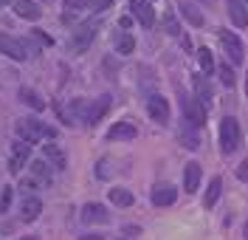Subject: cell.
I'll return each instance as SVG.
<instances>
[{
  "label": "cell",
  "instance_id": "6da1fadb",
  "mask_svg": "<svg viewBox=\"0 0 248 240\" xmlns=\"http://www.w3.org/2000/svg\"><path fill=\"white\" fill-rule=\"evenodd\" d=\"M17 136H20V142H26V144H37L43 139H54L57 130L43 125V122H37V119H20L17 122Z\"/></svg>",
  "mask_w": 248,
  "mask_h": 240
},
{
  "label": "cell",
  "instance_id": "7a4b0ae2",
  "mask_svg": "<svg viewBox=\"0 0 248 240\" xmlns=\"http://www.w3.org/2000/svg\"><path fill=\"white\" fill-rule=\"evenodd\" d=\"M237 147H240V122L226 116L220 122V150L223 153H234Z\"/></svg>",
  "mask_w": 248,
  "mask_h": 240
},
{
  "label": "cell",
  "instance_id": "3957f363",
  "mask_svg": "<svg viewBox=\"0 0 248 240\" xmlns=\"http://www.w3.org/2000/svg\"><path fill=\"white\" fill-rule=\"evenodd\" d=\"M181 108H184V119L195 128H203L206 125V105L195 96H181Z\"/></svg>",
  "mask_w": 248,
  "mask_h": 240
},
{
  "label": "cell",
  "instance_id": "277c9868",
  "mask_svg": "<svg viewBox=\"0 0 248 240\" xmlns=\"http://www.w3.org/2000/svg\"><path fill=\"white\" fill-rule=\"evenodd\" d=\"M217 37H220V43H223V51H226V57H229L232 63H243V57H246V48H243V40H240V34L226 32V29H217Z\"/></svg>",
  "mask_w": 248,
  "mask_h": 240
},
{
  "label": "cell",
  "instance_id": "5b68a950",
  "mask_svg": "<svg viewBox=\"0 0 248 240\" xmlns=\"http://www.w3.org/2000/svg\"><path fill=\"white\" fill-rule=\"evenodd\" d=\"M0 54H3V57H9V60L23 63V60H29V46H26L23 40L12 37V34L0 32Z\"/></svg>",
  "mask_w": 248,
  "mask_h": 240
},
{
  "label": "cell",
  "instance_id": "8992f818",
  "mask_svg": "<svg viewBox=\"0 0 248 240\" xmlns=\"http://www.w3.org/2000/svg\"><path fill=\"white\" fill-rule=\"evenodd\" d=\"M147 113H150V119L158 122V125H167L170 122V102L164 99V96H150L147 99Z\"/></svg>",
  "mask_w": 248,
  "mask_h": 240
},
{
  "label": "cell",
  "instance_id": "52a82bcc",
  "mask_svg": "<svg viewBox=\"0 0 248 240\" xmlns=\"http://www.w3.org/2000/svg\"><path fill=\"white\" fill-rule=\"evenodd\" d=\"M29 159H31V144L17 142L15 147H12V156H9V173H12V176H17V173L29 164Z\"/></svg>",
  "mask_w": 248,
  "mask_h": 240
},
{
  "label": "cell",
  "instance_id": "ba28073f",
  "mask_svg": "<svg viewBox=\"0 0 248 240\" xmlns=\"http://www.w3.org/2000/svg\"><path fill=\"white\" fill-rule=\"evenodd\" d=\"M130 15L136 17L144 29H150L155 23V12L150 6V0H130Z\"/></svg>",
  "mask_w": 248,
  "mask_h": 240
},
{
  "label": "cell",
  "instance_id": "9c48e42d",
  "mask_svg": "<svg viewBox=\"0 0 248 240\" xmlns=\"http://www.w3.org/2000/svg\"><path fill=\"white\" fill-rule=\"evenodd\" d=\"M96 29H99V23L93 20V23H82L77 32H74V40H71V48L74 51H82V48L91 46V40L96 37Z\"/></svg>",
  "mask_w": 248,
  "mask_h": 240
},
{
  "label": "cell",
  "instance_id": "30bf717a",
  "mask_svg": "<svg viewBox=\"0 0 248 240\" xmlns=\"http://www.w3.org/2000/svg\"><path fill=\"white\" fill-rule=\"evenodd\" d=\"M68 12H105L113 6V0H62Z\"/></svg>",
  "mask_w": 248,
  "mask_h": 240
},
{
  "label": "cell",
  "instance_id": "8fae6325",
  "mask_svg": "<svg viewBox=\"0 0 248 240\" xmlns=\"http://www.w3.org/2000/svg\"><path fill=\"white\" fill-rule=\"evenodd\" d=\"M110 221V215H108V209L102 207V204H85L82 207V224H108Z\"/></svg>",
  "mask_w": 248,
  "mask_h": 240
},
{
  "label": "cell",
  "instance_id": "7c38bea8",
  "mask_svg": "<svg viewBox=\"0 0 248 240\" xmlns=\"http://www.w3.org/2000/svg\"><path fill=\"white\" fill-rule=\"evenodd\" d=\"M136 136H139V130H136L133 122H116V125L108 130L110 142H130V139H136Z\"/></svg>",
  "mask_w": 248,
  "mask_h": 240
},
{
  "label": "cell",
  "instance_id": "4fadbf2b",
  "mask_svg": "<svg viewBox=\"0 0 248 240\" xmlns=\"http://www.w3.org/2000/svg\"><path fill=\"white\" fill-rule=\"evenodd\" d=\"M178 201V190L172 184H158L153 190V204L155 207H172Z\"/></svg>",
  "mask_w": 248,
  "mask_h": 240
},
{
  "label": "cell",
  "instance_id": "5bb4252c",
  "mask_svg": "<svg viewBox=\"0 0 248 240\" xmlns=\"http://www.w3.org/2000/svg\"><path fill=\"white\" fill-rule=\"evenodd\" d=\"M201 178H203V167L198 164V161H189L186 170H184V190L195 192L198 187H201Z\"/></svg>",
  "mask_w": 248,
  "mask_h": 240
},
{
  "label": "cell",
  "instance_id": "9a60e30c",
  "mask_svg": "<svg viewBox=\"0 0 248 240\" xmlns=\"http://www.w3.org/2000/svg\"><path fill=\"white\" fill-rule=\"evenodd\" d=\"M31 178H37V181H40V187H48V184L54 181V173H51V164H48L46 159L31 161Z\"/></svg>",
  "mask_w": 248,
  "mask_h": 240
},
{
  "label": "cell",
  "instance_id": "2e32d148",
  "mask_svg": "<svg viewBox=\"0 0 248 240\" xmlns=\"http://www.w3.org/2000/svg\"><path fill=\"white\" fill-rule=\"evenodd\" d=\"M15 15L23 17V20H40L43 17V9L34 0H15Z\"/></svg>",
  "mask_w": 248,
  "mask_h": 240
},
{
  "label": "cell",
  "instance_id": "e0dca14e",
  "mask_svg": "<svg viewBox=\"0 0 248 240\" xmlns=\"http://www.w3.org/2000/svg\"><path fill=\"white\" fill-rule=\"evenodd\" d=\"M226 6H229V17H232L234 26L246 29V26H248V9H246V3H243V0H229Z\"/></svg>",
  "mask_w": 248,
  "mask_h": 240
},
{
  "label": "cell",
  "instance_id": "ac0fdd59",
  "mask_svg": "<svg viewBox=\"0 0 248 240\" xmlns=\"http://www.w3.org/2000/svg\"><path fill=\"white\" fill-rule=\"evenodd\" d=\"M40 212H43V201H40V198H26L23 207H20V221L31 224V221L40 218Z\"/></svg>",
  "mask_w": 248,
  "mask_h": 240
},
{
  "label": "cell",
  "instance_id": "d6986e66",
  "mask_svg": "<svg viewBox=\"0 0 248 240\" xmlns=\"http://www.w3.org/2000/svg\"><path fill=\"white\" fill-rule=\"evenodd\" d=\"M108 108H110V96L96 99V105H91V108H88V113H85V122H88V125H96V122L108 113Z\"/></svg>",
  "mask_w": 248,
  "mask_h": 240
},
{
  "label": "cell",
  "instance_id": "ffe728a7",
  "mask_svg": "<svg viewBox=\"0 0 248 240\" xmlns=\"http://www.w3.org/2000/svg\"><path fill=\"white\" fill-rule=\"evenodd\" d=\"M43 153H46V159L51 167H57V170H65V153H62L57 144H43Z\"/></svg>",
  "mask_w": 248,
  "mask_h": 240
},
{
  "label": "cell",
  "instance_id": "44dd1931",
  "mask_svg": "<svg viewBox=\"0 0 248 240\" xmlns=\"http://www.w3.org/2000/svg\"><path fill=\"white\" fill-rule=\"evenodd\" d=\"M220 192H223V181H220V178H212V181H209V190H206V195H203V207L215 209Z\"/></svg>",
  "mask_w": 248,
  "mask_h": 240
},
{
  "label": "cell",
  "instance_id": "7402d4cb",
  "mask_svg": "<svg viewBox=\"0 0 248 240\" xmlns=\"http://www.w3.org/2000/svg\"><path fill=\"white\" fill-rule=\"evenodd\" d=\"M20 102H26L31 111H46V102L40 99L37 91H31V88H20Z\"/></svg>",
  "mask_w": 248,
  "mask_h": 240
},
{
  "label": "cell",
  "instance_id": "603a6c76",
  "mask_svg": "<svg viewBox=\"0 0 248 240\" xmlns=\"http://www.w3.org/2000/svg\"><path fill=\"white\" fill-rule=\"evenodd\" d=\"M186 122V119H184ZM178 139H181V144H184L186 150H195V147H201V142H198V136H195V125H189L186 122L184 128H181V133H178Z\"/></svg>",
  "mask_w": 248,
  "mask_h": 240
},
{
  "label": "cell",
  "instance_id": "cb8c5ba5",
  "mask_svg": "<svg viewBox=\"0 0 248 240\" xmlns=\"http://www.w3.org/2000/svg\"><path fill=\"white\" fill-rule=\"evenodd\" d=\"M110 201H113V204H116V207H133V201H136V198H133V192L130 190H124V187H113V190H110Z\"/></svg>",
  "mask_w": 248,
  "mask_h": 240
},
{
  "label": "cell",
  "instance_id": "d4e9b609",
  "mask_svg": "<svg viewBox=\"0 0 248 240\" xmlns=\"http://www.w3.org/2000/svg\"><path fill=\"white\" fill-rule=\"evenodd\" d=\"M181 15H184L195 29H201V26H203V15H201V9H198V6H192V3H181Z\"/></svg>",
  "mask_w": 248,
  "mask_h": 240
},
{
  "label": "cell",
  "instance_id": "484cf974",
  "mask_svg": "<svg viewBox=\"0 0 248 240\" xmlns=\"http://www.w3.org/2000/svg\"><path fill=\"white\" fill-rule=\"evenodd\" d=\"M133 48H136V37L130 32H122L116 37V54H133Z\"/></svg>",
  "mask_w": 248,
  "mask_h": 240
},
{
  "label": "cell",
  "instance_id": "4316f807",
  "mask_svg": "<svg viewBox=\"0 0 248 240\" xmlns=\"http://www.w3.org/2000/svg\"><path fill=\"white\" fill-rule=\"evenodd\" d=\"M195 99H201L203 105H209V99H212V88H209L206 77H195Z\"/></svg>",
  "mask_w": 248,
  "mask_h": 240
},
{
  "label": "cell",
  "instance_id": "83f0119b",
  "mask_svg": "<svg viewBox=\"0 0 248 240\" xmlns=\"http://www.w3.org/2000/svg\"><path fill=\"white\" fill-rule=\"evenodd\" d=\"M198 63H201L203 74H215V71H217L215 57H212V51H209V48H198Z\"/></svg>",
  "mask_w": 248,
  "mask_h": 240
},
{
  "label": "cell",
  "instance_id": "f1b7e54d",
  "mask_svg": "<svg viewBox=\"0 0 248 240\" xmlns=\"http://www.w3.org/2000/svg\"><path fill=\"white\" fill-rule=\"evenodd\" d=\"M217 77H220V85H223V88H234V82H237L232 65H226V63L217 65Z\"/></svg>",
  "mask_w": 248,
  "mask_h": 240
},
{
  "label": "cell",
  "instance_id": "f546056e",
  "mask_svg": "<svg viewBox=\"0 0 248 240\" xmlns=\"http://www.w3.org/2000/svg\"><path fill=\"white\" fill-rule=\"evenodd\" d=\"M9 207H12V187H3V192H0V212H9Z\"/></svg>",
  "mask_w": 248,
  "mask_h": 240
},
{
  "label": "cell",
  "instance_id": "4dcf8cb0",
  "mask_svg": "<svg viewBox=\"0 0 248 240\" xmlns=\"http://www.w3.org/2000/svg\"><path fill=\"white\" fill-rule=\"evenodd\" d=\"M164 26H167V32H170V34H175V37L181 34V29H178V20L172 17V12H167V17H164Z\"/></svg>",
  "mask_w": 248,
  "mask_h": 240
},
{
  "label": "cell",
  "instance_id": "1f68e13d",
  "mask_svg": "<svg viewBox=\"0 0 248 240\" xmlns=\"http://www.w3.org/2000/svg\"><path fill=\"white\" fill-rule=\"evenodd\" d=\"M237 178H240V181H248V161H243V164L237 167Z\"/></svg>",
  "mask_w": 248,
  "mask_h": 240
},
{
  "label": "cell",
  "instance_id": "d6a6232c",
  "mask_svg": "<svg viewBox=\"0 0 248 240\" xmlns=\"http://www.w3.org/2000/svg\"><path fill=\"white\" fill-rule=\"evenodd\" d=\"M82 240H105L102 235H82Z\"/></svg>",
  "mask_w": 248,
  "mask_h": 240
},
{
  "label": "cell",
  "instance_id": "836d02e7",
  "mask_svg": "<svg viewBox=\"0 0 248 240\" xmlns=\"http://www.w3.org/2000/svg\"><path fill=\"white\" fill-rule=\"evenodd\" d=\"M246 96H248V74H246Z\"/></svg>",
  "mask_w": 248,
  "mask_h": 240
},
{
  "label": "cell",
  "instance_id": "e575fe53",
  "mask_svg": "<svg viewBox=\"0 0 248 240\" xmlns=\"http://www.w3.org/2000/svg\"><path fill=\"white\" fill-rule=\"evenodd\" d=\"M6 3H12V0H0V6H6Z\"/></svg>",
  "mask_w": 248,
  "mask_h": 240
},
{
  "label": "cell",
  "instance_id": "d590c367",
  "mask_svg": "<svg viewBox=\"0 0 248 240\" xmlns=\"http://www.w3.org/2000/svg\"><path fill=\"white\" fill-rule=\"evenodd\" d=\"M20 240H37V238H20Z\"/></svg>",
  "mask_w": 248,
  "mask_h": 240
},
{
  "label": "cell",
  "instance_id": "8d00e7d4",
  "mask_svg": "<svg viewBox=\"0 0 248 240\" xmlns=\"http://www.w3.org/2000/svg\"><path fill=\"white\" fill-rule=\"evenodd\" d=\"M246 240H248V224H246Z\"/></svg>",
  "mask_w": 248,
  "mask_h": 240
},
{
  "label": "cell",
  "instance_id": "74e56055",
  "mask_svg": "<svg viewBox=\"0 0 248 240\" xmlns=\"http://www.w3.org/2000/svg\"><path fill=\"white\" fill-rule=\"evenodd\" d=\"M243 3H248V0H243Z\"/></svg>",
  "mask_w": 248,
  "mask_h": 240
}]
</instances>
